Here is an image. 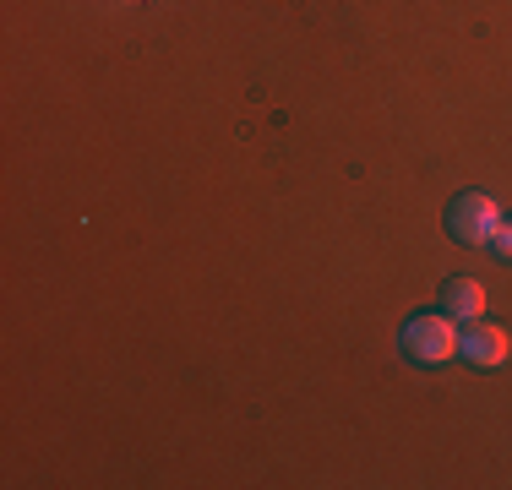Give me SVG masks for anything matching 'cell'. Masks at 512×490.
<instances>
[{
    "label": "cell",
    "instance_id": "1",
    "mask_svg": "<svg viewBox=\"0 0 512 490\" xmlns=\"http://www.w3.org/2000/svg\"><path fill=\"white\" fill-rule=\"evenodd\" d=\"M447 229H453L458 245H491L496 229H502V207L485 191H463V196H453V207H447Z\"/></svg>",
    "mask_w": 512,
    "mask_h": 490
},
{
    "label": "cell",
    "instance_id": "2",
    "mask_svg": "<svg viewBox=\"0 0 512 490\" xmlns=\"http://www.w3.org/2000/svg\"><path fill=\"white\" fill-rule=\"evenodd\" d=\"M458 327L453 316H409L404 322V354L414 365H442L458 354Z\"/></svg>",
    "mask_w": 512,
    "mask_h": 490
},
{
    "label": "cell",
    "instance_id": "3",
    "mask_svg": "<svg viewBox=\"0 0 512 490\" xmlns=\"http://www.w3.org/2000/svg\"><path fill=\"white\" fill-rule=\"evenodd\" d=\"M507 349H512L507 333H502V327H491V322H469V338L458 343V354H469V365H480V371L502 365Z\"/></svg>",
    "mask_w": 512,
    "mask_h": 490
},
{
    "label": "cell",
    "instance_id": "4",
    "mask_svg": "<svg viewBox=\"0 0 512 490\" xmlns=\"http://www.w3.org/2000/svg\"><path fill=\"white\" fill-rule=\"evenodd\" d=\"M442 305H447L453 322H480V311H485L480 278H447V284H442Z\"/></svg>",
    "mask_w": 512,
    "mask_h": 490
},
{
    "label": "cell",
    "instance_id": "5",
    "mask_svg": "<svg viewBox=\"0 0 512 490\" xmlns=\"http://www.w3.org/2000/svg\"><path fill=\"white\" fill-rule=\"evenodd\" d=\"M491 245H496V251H502L507 262H512V224H502V229H496V240H491Z\"/></svg>",
    "mask_w": 512,
    "mask_h": 490
}]
</instances>
